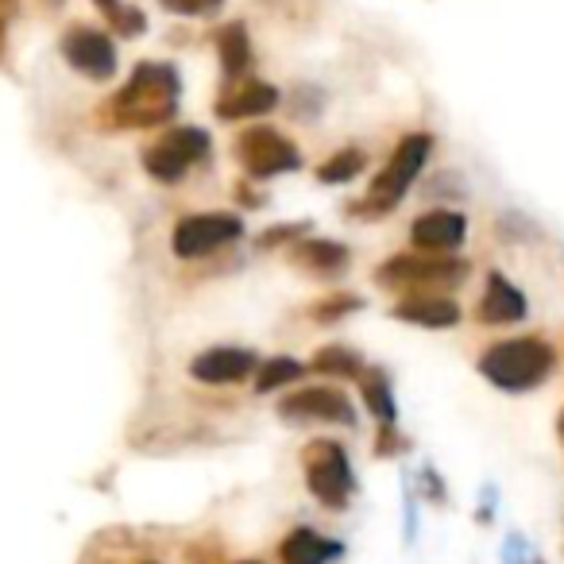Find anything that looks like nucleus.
<instances>
[{
  "label": "nucleus",
  "mask_w": 564,
  "mask_h": 564,
  "mask_svg": "<svg viewBox=\"0 0 564 564\" xmlns=\"http://www.w3.org/2000/svg\"><path fill=\"white\" fill-rule=\"evenodd\" d=\"M159 4L174 17H213L225 0H159Z\"/></svg>",
  "instance_id": "a878e982"
},
{
  "label": "nucleus",
  "mask_w": 564,
  "mask_h": 564,
  "mask_svg": "<svg viewBox=\"0 0 564 564\" xmlns=\"http://www.w3.org/2000/svg\"><path fill=\"white\" fill-rule=\"evenodd\" d=\"M310 371H322L333 379H360L364 376V360L345 345H329L310 360Z\"/></svg>",
  "instance_id": "aec40b11"
},
{
  "label": "nucleus",
  "mask_w": 564,
  "mask_h": 564,
  "mask_svg": "<svg viewBox=\"0 0 564 564\" xmlns=\"http://www.w3.org/2000/svg\"><path fill=\"white\" fill-rule=\"evenodd\" d=\"M468 236V220L456 209H430L410 225V243L417 251H433V256H453Z\"/></svg>",
  "instance_id": "f8f14e48"
},
{
  "label": "nucleus",
  "mask_w": 564,
  "mask_h": 564,
  "mask_svg": "<svg viewBox=\"0 0 564 564\" xmlns=\"http://www.w3.org/2000/svg\"><path fill=\"white\" fill-rule=\"evenodd\" d=\"M302 471H306V487L325 510H345L352 499V464L348 453L337 441H310L302 448Z\"/></svg>",
  "instance_id": "423d86ee"
},
{
  "label": "nucleus",
  "mask_w": 564,
  "mask_h": 564,
  "mask_svg": "<svg viewBox=\"0 0 564 564\" xmlns=\"http://www.w3.org/2000/svg\"><path fill=\"white\" fill-rule=\"evenodd\" d=\"M402 448H406V437H399L394 425H383V433H379V441H376V453L394 456V453H402Z\"/></svg>",
  "instance_id": "bb28decb"
},
{
  "label": "nucleus",
  "mask_w": 564,
  "mask_h": 564,
  "mask_svg": "<svg viewBox=\"0 0 564 564\" xmlns=\"http://www.w3.org/2000/svg\"><path fill=\"white\" fill-rule=\"evenodd\" d=\"M143 564H155V561H143Z\"/></svg>",
  "instance_id": "7c9ffc66"
},
{
  "label": "nucleus",
  "mask_w": 564,
  "mask_h": 564,
  "mask_svg": "<svg viewBox=\"0 0 564 564\" xmlns=\"http://www.w3.org/2000/svg\"><path fill=\"white\" fill-rule=\"evenodd\" d=\"M274 105H279V89L267 86V82H243V86L220 94L217 117L220 120H251V117L271 112Z\"/></svg>",
  "instance_id": "dca6fc26"
},
{
  "label": "nucleus",
  "mask_w": 564,
  "mask_h": 564,
  "mask_svg": "<svg viewBox=\"0 0 564 564\" xmlns=\"http://www.w3.org/2000/svg\"><path fill=\"white\" fill-rule=\"evenodd\" d=\"M340 553H345L340 541L322 538V533L310 530V525H294L279 545L282 564H329V561H337Z\"/></svg>",
  "instance_id": "4468645a"
},
{
  "label": "nucleus",
  "mask_w": 564,
  "mask_h": 564,
  "mask_svg": "<svg viewBox=\"0 0 564 564\" xmlns=\"http://www.w3.org/2000/svg\"><path fill=\"white\" fill-rule=\"evenodd\" d=\"M433 151V140L425 132H414L406 135V140L394 148L391 163L383 166V171L376 174V182H371L368 197L364 202H352L348 205V213H356V217H383V213H391L394 205L406 197V189L414 186V178L422 174L425 159H430Z\"/></svg>",
  "instance_id": "7ed1b4c3"
},
{
  "label": "nucleus",
  "mask_w": 564,
  "mask_h": 564,
  "mask_svg": "<svg viewBox=\"0 0 564 564\" xmlns=\"http://www.w3.org/2000/svg\"><path fill=\"white\" fill-rule=\"evenodd\" d=\"M364 402H368V410L379 417L383 425H394V394H391V383H387L383 371H364Z\"/></svg>",
  "instance_id": "4be33fe9"
},
{
  "label": "nucleus",
  "mask_w": 564,
  "mask_h": 564,
  "mask_svg": "<svg viewBox=\"0 0 564 564\" xmlns=\"http://www.w3.org/2000/svg\"><path fill=\"white\" fill-rule=\"evenodd\" d=\"M94 4L105 17V24L117 35H124V40H140V35L148 32V17H143L135 4H124V0H94Z\"/></svg>",
  "instance_id": "6ab92c4d"
},
{
  "label": "nucleus",
  "mask_w": 564,
  "mask_h": 564,
  "mask_svg": "<svg viewBox=\"0 0 564 564\" xmlns=\"http://www.w3.org/2000/svg\"><path fill=\"white\" fill-rule=\"evenodd\" d=\"M364 166H368V155H364V151H356V148H345V151H337V155L325 159V163L317 166V178L329 182V186H340V182H352Z\"/></svg>",
  "instance_id": "5701e85b"
},
{
  "label": "nucleus",
  "mask_w": 564,
  "mask_h": 564,
  "mask_svg": "<svg viewBox=\"0 0 564 564\" xmlns=\"http://www.w3.org/2000/svg\"><path fill=\"white\" fill-rule=\"evenodd\" d=\"M236 564H263V561H236Z\"/></svg>",
  "instance_id": "c756f323"
},
{
  "label": "nucleus",
  "mask_w": 564,
  "mask_h": 564,
  "mask_svg": "<svg viewBox=\"0 0 564 564\" xmlns=\"http://www.w3.org/2000/svg\"><path fill=\"white\" fill-rule=\"evenodd\" d=\"M286 251V259H291L299 271H306V274H340L348 267V248L345 243H333V240H294L291 248H282Z\"/></svg>",
  "instance_id": "2eb2a0df"
},
{
  "label": "nucleus",
  "mask_w": 564,
  "mask_h": 564,
  "mask_svg": "<svg viewBox=\"0 0 564 564\" xmlns=\"http://www.w3.org/2000/svg\"><path fill=\"white\" fill-rule=\"evenodd\" d=\"M360 306H364V299H356V294L337 291V294H329V299L314 302V310H310V317H314L317 325H333V322H340V317H348V314H352V310H360Z\"/></svg>",
  "instance_id": "b1692460"
},
{
  "label": "nucleus",
  "mask_w": 564,
  "mask_h": 564,
  "mask_svg": "<svg viewBox=\"0 0 564 564\" xmlns=\"http://www.w3.org/2000/svg\"><path fill=\"white\" fill-rule=\"evenodd\" d=\"M556 437H561V448H564V410L556 414Z\"/></svg>",
  "instance_id": "c85d7f7f"
},
{
  "label": "nucleus",
  "mask_w": 564,
  "mask_h": 564,
  "mask_svg": "<svg viewBox=\"0 0 564 564\" xmlns=\"http://www.w3.org/2000/svg\"><path fill=\"white\" fill-rule=\"evenodd\" d=\"M182 82L171 63H140L109 97L101 120L109 128H163L178 112Z\"/></svg>",
  "instance_id": "f257e3e1"
},
{
  "label": "nucleus",
  "mask_w": 564,
  "mask_h": 564,
  "mask_svg": "<svg viewBox=\"0 0 564 564\" xmlns=\"http://www.w3.org/2000/svg\"><path fill=\"white\" fill-rule=\"evenodd\" d=\"M58 51H63V58L70 63V70H78L82 78H89V82H109V78H117V70H120L117 47H112V40L101 28H89V24L66 28L63 40H58Z\"/></svg>",
  "instance_id": "1a4fd4ad"
},
{
  "label": "nucleus",
  "mask_w": 564,
  "mask_h": 564,
  "mask_svg": "<svg viewBox=\"0 0 564 564\" xmlns=\"http://www.w3.org/2000/svg\"><path fill=\"white\" fill-rule=\"evenodd\" d=\"M236 159H240L251 178H274V174L299 171L302 166V151L282 132H274L271 124L243 128L236 135Z\"/></svg>",
  "instance_id": "0eeeda50"
},
{
  "label": "nucleus",
  "mask_w": 564,
  "mask_h": 564,
  "mask_svg": "<svg viewBox=\"0 0 564 564\" xmlns=\"http://www.w3.org/2000/svg\"><path fill=\"white\" fill-rule=\"evenodd\" d=\"M12 17H17V0H0V58H4V35H9Z\"/></svg>",
  "instance_id": "cd10ccee"
},
{
  "label": "nucleus",
  "mask_w": 564,
  "mask_h": 564,
  "mask_svg": "<svg viewBox=\"0 0 564 564\" xmlns=\"http://www.w3.org/2000/svg\"><path fill=\"white\" fill-rule=\"evenodd\" d=\"M302 376H306V364L291 360V356H274V360H267L256 368V391L271 394V391H279V387L294 383V379H302Z\"/></svg>",
  "instance_id": "412c9836"
},
{
  "label": "nucleus",
  "mask_w": 564,
  "mask_h": 564,
  "mask_svg": "<svg viewBox=\"0 0 564 564\" xmlns=\"http://www.w3.org/2000/svg\"><path fill=\"white\" fill-rule=\"evenodd\" d=\"M556 368V348L541 337H514L499 340L479 356V376L491 387L510 394H522L541 387Z\"/></svg>",
  "instance_id": "f03ea898"
},
{
  "label": "nucleus",
  "mask_w": 564,
  "mask_h": 564,
  "mask_svg": "<svg viewBox=\"0 0 564 564\" xmlns=\"http://www.w3.org/2000/svg\"><path fill=\"white\" fill-rule=\"evenodd\" d=\"M213 151V140L205 128H166L159 140H151L148 148H143V166H148V174L155 182H163V186H174V182H182L189 171H194L197 163H205Z\"/></svg>",
  "instance_id": "39448f33"
},
{
  "label": "nucleus",
  "mask_w": 564,
  "mask_h": 564,
  "mask_svg": "<svg viewBox=\"0 0 564 564\" xmlns=\"http://www.w3.org/2000/svg\"><path fill=\"white\" fill-rule=\"evenodd\" d=\"M217 55H220V66H225V78H240L243 70L251 66V40H248V28L236 20V24H225L217 35Z\"/></svg>",
  "instance_id": "a211bd4d"
},
{
  "label": "nucleus",
  "mask_w": 564,
  "mask_h": 564,
  "mask_svg": "<svg viewBox=\"0 0 564 564\" xmlns=\"http://www.w3.org/2000/svg\"><path fill=\"white\" fill-rule=\"evenodd\" d=\"M394 317L410 325H422V329H453L460 325V306L437 294H410L394 306Z\"/></svg>",
  "instance_id": "f3484780"
},
{
  "label": "nucleus",
  "mask_w": 564,
  "mask_h": 564,
  "mask_svg": "<svg viewBox=\"0 0 564 564\" xmlns=\"http://www.w3.org/2000/svg\"><path fill=\"white\" fill-rule=\"evenodd\" d=\"M259 368L256 352L251 348H236V345H220V348H205L202 356L189 360V376L205 387H232L251 379Z\"/></svg>",
  "instance_id": "9b49d317"
},
{
  "label": "nucleus",
  "mask_w": 564,
  "mask_h": 564,
  "mask_svg": "<svg viewBox=\"0 0 564 564\" xmlns=\"http://www.w3.org/2000/svg\"><path fill=\"white\" fill-rule=\"evenodd\" d=\"M243 236V220L236 213H189L174 225V256L178 259H202L217 248H228Z\"/></svg>",
  "instance_id": "6e6552de"
},
{
  "label": "nucleus",
  "mask_w": 564,
  "mask_h": 564,
  "mask_svg": "<svg viewBox=\"0 0 564 564\" xmlns=\"http://www.w3.org/2000/svg\"><path fill=\"white\" fill-rule=\"evenodd\" d=\"M279 417L291 425H314V422H329V425H356L352 402L337 391V387H306V391H294L279 402Z\"/></svg>",
  "instance_id": "9d476101"
},
{
  "label": "nucleus",
  "mask_w": 564,
  "mask_h": 564,
  "mask_svg": "<svg viewBox=\"0 0 564 564\" xmlns=\"http://www.w3.org/2000/svg\"><path fill=\"white\" fill-rule=\"evenodd\" d=\"M471 274L468 259L456 256H433V251H402V256L387 259L376 271V282L387 291H414L433 294L437 286H460Z\"/></svg>",
  "instance_id": "20e7f679"
},
{
  "label": "nucleus",
  "mask_w": 564,
  "mask_h": 564,
  "mask_svg": "<svg viewBox=\"0 0 564 564\" xmlns=\"http://www.w3.org/2000/svg\"><path fill=\"white\" fill-rule=\"evenodd\" d=\"M310 232V225L306 220H299V225H274V228H267L263 236H259V248H291L294 240H302V236Z\"/></svg>",
  "instance_id": "393cba45"
},
{
  "label": "nucleus",
  "mask_w": 564,
  "mask_h": 564,
  "mask_svg": "<svg viewBox=\"0 0 564 564\" xmlns=\"http://www.w3.org/2000/svg\"><path fill=\"white\" fill-rule=\"evenodd\" d=\"M476 317L484 325H514V322H522V317H525V294L518 291L507 274L495 271L491 279H487V291H484V299H479V306H476Z\"/></svg>",
  "instance_id": "ddd939ff"
}]
</instances>
